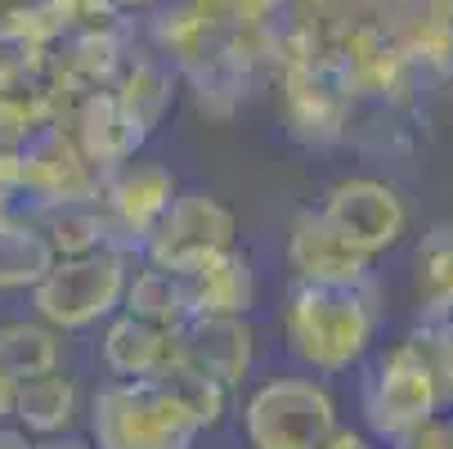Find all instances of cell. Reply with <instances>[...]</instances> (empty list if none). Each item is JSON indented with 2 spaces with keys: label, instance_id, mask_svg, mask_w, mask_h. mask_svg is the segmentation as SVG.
<instances>
[{
  "label": "cell",
  "instance_id": "1",
  "mask_svg": "<svg viewBox=\"0 0 453 449\" xmlns=\"http://www.w3.org/2000/svg\"><path fill=\"white\" fill-rule=\"evenodd\" d=\"M283 337L288 351L319 377H337L355 368L377 337L372 283L364 288L296 283L283 306Z\"/></svg>",
  "mask_w": 453,
  "mask_h": 449
},
{
  "label": "cell",
  "instance_id": "2",
  "mask_svg": "<svg viewBox=\"0 0 453 449\" xmlns=\"http://www.w3.org/2000/svg\"><path fill=\"white\" fill-rule=\"evenodd\" d=\"M86 431L99 449H193L207 427L171 377H112L90 396Z\"/></svg>",
  "mask_w": 453,
  "mask_h": 449
},
{
  "label": "cell",
  "instance_id": "3",
  "mask_svg": "<svg viewBox=\"0 0 453 449\" xmlns=\"http://www.w3.org/2000/svg\"><path fill=\"white\" fill-rule=\"evenodd\" d=\"M135 252L104 247L86 256H58L54 270L27 292L32 310L54 324L58 333H86L95 324H108L126 306V288L135 275Z\"/></svg>",
  "mask_w": 453,
  "mask_h": 449
},
{
  "label": "cell",
  "instance_id": "4",
  "mask_svg": "<svg viewBox=\"0 0 453 449\" xmlns=\"http://www.w3.org/2000/svg\"><path fill=\"white\" fill-rule=\"evenodd\" d=\"M242 436L251 449H319L342 422L319 377H265L242 400Z\"/></svg>",
  "mask_w": 453,
  "mask_h": 449
},
{
  "label": "cell",
  "instance_id": "5",
  "mask_svg": "<svg viewBox=\"0 0 453 449\" xmlns=\"http://www.w3.org/2000/svg\"><path fill=\"white\" fill-rule=\"evenodd\" d=\"M440 364L422 342L391 346L364 377V418L381 440H400L440 414Z\"/></svg>",
  "mask_w": 453,
  "mask_h": 449
},
{
  "label": "cell",
  "instance_id": "6",
  "mask_svg": "<svg viewBox=\"0 0 453 449\" xmlns=\"http://www.w3.org/2000/svg\"><path fill=\"white\" fill-rule=\"evenodd\" d=\"M238 243V216L229 203H220L211 189H180L157 229L144 238L140 261L175 270V275H198L211 256L229 252Z\"/></svg>",
  "mask_w": 453,
  "mask_h": 449
},
{
  "label": "cell",
  "instance_id": "7",
  "mask_svg": "<svg viewBox=\"0 0 453 449\" xmlns=\"http://www.w3.org/2000/svg\"><path fill=\"white\" fill-rule=\"evenodd\" d=\"M19 153H23V198H32V212L104 198V171L90 162L68 121H41L19 144Z\"/></svg>",
  "mask_w": 453,
  "mask_h": 449
},
{
  "label": "cell",
  "instance_id": "8",
  "mask_svg": "<svg viewBox=\"0 0 453 449\" xmlns=\"http://www.w3.org/2000/svg\"><path fill=\"white\" fill-rule=\"evenodd\" d=\"M319 212L342 238H350L372 261L381 252H395L409 234V203L391 180L377 175H346L319 198Z\"/></svg>",
  "mask_w": 453,
  "mask_h": 449
},
{
  "label": "cell",
  "instance_id": "9",
  "mask_svg": "<svg viewBox=\"0 0 453 449\" xmlns=\"http://www.w3.org/2000/svg\"><path fill=\"white\" fill-rule=\"evenodd\" d=\"M288 266L296 283H323V288H364L372 283V256L359 252L350 238H342L319 207L296 212L288 229Z\"/></svg>",
  "mask_w": 453,
  "mask_h": 449
},
{
  "label": "cell",
  "instance_id": "10",
  "mask_svg": "<svg viewBox=\"0 0 453 449\" xmlns=\"http://www.w3.org/2000/svg\"><path fill=\"white\" fill-rule=\"evenodd\" d=\"M99 360L112 377H175L188 364L184 329H162L131 310H121L104 324Z\"/></svg>",
  "mask_w": 453,
  "mask_h": 449
},
{
  "label": "cell",
  "instance_id": "11",
  "mask_svg": "<svg viewBox=\"0 0 453 449\" xmlns=\"http://www.w3.org/2000/svg\"><path fill=\"white\" fill-rule=\"evenodd\" d=\"M175 194H180V184H175L171 166H162L153 158H131L104 175V207L112 212V221L126 229V238L140 252H144V238L166 216V207L175 203Z\"/></svg>",
  "mask_w": 453,
  "mask_h": 449
},
{
  "label": "cell",
  "instance_id": "12",
  "mask_svg": "<svg viewBox=\"0 0 453 449\" xmlns=\"http://www.w3.org/2000/svg\"><path fill=\"white\" fill-rule=\"evenodd\" d=\"M68 126H73V135L81 140V149L90 153V162L104 175L117 171L121 162L140 158V149L149 144L140 135V126L131 121V112L121 108L112 86H90L86 95H77V104L68 112Z\"/></svg>",
  "mask_w": 453,
  "mask_h": 449
},
{
  "label": "cell",
  "instance_id": "13",
  "mask_svg": "<svg viewBox=\"0 0 453 449\" xmlns=\"http://www.w3.org/2000/svg\"><path fill=\"white\" fill-rule=\"evenodd\" d=\"M184 351L193 368L242 387L256 364V329L247 314H193L184 324Z\"/></svg>",
  "mask_w": 453,
  "mask_h": 449
},
{
  "label": "cell",
  "instance_id": "14",
  "mask_svg": "<svg viewBox=\"0 0 453 449\" xmlns=\"http://www.w3.org/2000/svg\"><path fill=\"white\" fill-rule=\"evenodd\" d=\"M81 414H86L81 387H77V377H68L63 368H50V373H36V377H23V382H19L14 422H19L32 440L77 431Z\"/></svg>",
  "mask_w": 453,
  "mask_h": 449
},
{
  "label": "cell",
  "instance_id": "15",
  "mask_svg": "<svg viewBox=\"0 0 453 449\" xmlns=\"http://www.w3.org/2000/svg\"><path fill=\"white\" fill-rule=\"evenodd\" d=\"M36 225L45 229V238L54 243L58 256H86V252H104V247H126L135 252L140 247L126 238V229L112 221V212L99 203H58V207H36L32 212Z\"/></svg>",
  "mask_w": 453,
  "mask_h": 449
},
{
  "label": "cell",
  "instance_id": "16",
  "mask_svg": "<svg viewBox=\"0 0 453 449\" xmlns=\"http://www.w3.org/2000/svg\"><path fill=\"white\" fill-rule=\"evenodd\" d=\"M121 310H131V314L149 319V324H162V329H184L188 319L198 314V301H193V279L140 261L135 275H131V288H126V306Z\"/></svg>",
  "mask_w": 453,
  "mask_h": 449
},
{
  "label": "cell",
  "instance_id": "17",
  "mask_svg": "<svg viewBox=\"0 0 453 449\" xmlns=\"http://www.w3.org/2000/svg\"><path fill=\"white\" fill-rule=\"evenodd\" d=\"M112 90H117L121 108L131 112V121L140 126V135L149 140L157 126L166 121L171 104H175V73L166 68L162 58H153V54H131Z\"/></svg>",
  "mask_w": 453,
  "mask_h": 449
},
{
  "label": "cell",
  "instance_id": "18",
  "mask_svg": "<svg viewBox=\"0 0 453 449\" xmlns=\"http://www.w3.org/2000/svg\"><path fill=\"white\" fill-rule=\"evenodd\" d=\"M188 279H193L198 314H247L256 306V270H251V256L238 243L229 252L211 256V261Z\"/></svg>",
  "mask_w": 453,
  "mask_h": 449
},
{
  "label": "cell",
  "instance_id": "19",
  "mask_svg": "<svg viewBox=\"0 0 453 449\" xmlns=\"http://www.w3.org/2000/svg\"><path fill=\"white\" fill-rule=\"evenodd\" d=\"M58 261L54 243L36 225V216H14L0 229V288L5 292H32Z\"/></svg>",
  "mask_w": 453,
  "mask_h": 449
},
{
  "label": "cell",
  "instance_id": "20",
  "mask_svg": "<svg viewBox=\"0 0 453 449\" xmlns=\"http://www.w3.org/2000/svg\"><path fill=\"white\" fill-rule=\"evenodd\" d=\"M0 360L10 364L14 377H36L58 368L63 360V333L45 319H5L0 324Z\"/></svg>",
  "mask_w": 453,
  "mask_h": 449
},
{
  "label": "cell",
  "instance_id": "21",
  "mask_svg": "<svg viewBox=\"0 0 453 449\" xmlns=\"http://www.w3.org/2000/svg\"><path fill=\"white\" fill-rule=\"evenodd\" d=\"M413 283L426 310H453V221L422 234L413 256Z\"/></svg>",
  "mask_w": 453,
  "mask_h": 449
},
{
  "label": "cell",
  "instance_id": "22",
  "mask_svg": "<svg viewBox=\"0 0 453 449\" xmlns=\"http://www.w3.org/2000/svg\"><path fill=\"white\" fill-rule=\"evenodd\" d=\"M171 382L184 391V400L193 405V414L203 418L207 431L229 418V405H234V391H238V387H229V382H220V377H211V373H203V368H193V364H184Z\"/></svg>",
  "mask_w": 453,
  "mask_h": 449
},
{
  "label": "cell",
  "instance_id": "23",
  "mask_svg": "<svg viewBox=\"0 0 453 449\" xmlns=\"http://www.w3.org/2000/svg\"><path fill=\"white\" fill-rule=\"evenodd\" d=\"M36 5L54 19L58 36H77V32H95V27L121 23L112 0H36Z\"/></svg>",
  "mask_w": 453,
  "mask_h": 449
},
{
  "label": "cell",
  "instance_id": "24",
  "mask_svg": "<svg viewBox=\"0 0 453 449\" xmlns=\"http://www.w3.org/2000/svg\"><path fill=\"white\" fill-rule=\"evenodd\" d=\"M0 198H23V153L19 144H0Z\"/></svg>",
  "mask_w": 453,
  "mask_h": 449
},
{
  "label": "cell",
  "instance_id": "25",
  "mask_svg": "<svg viewBox=\"0 0 453 449\" xmlns=\"http://www.w3.org/2000/svg\"><path fill=\"white\" fill-rule=\"evenodd\" d=\"M395 445H400V449H453V431H449V427H440V422H426V427H418V431L400 436Z\"/></svg>",
  "mask_w": 453,
  "mask_h": 449
},
{
  "label": "cell",
  "instance_id": "26",
  "mask_svg": "<svg viewBox=\"0 0 453 449\" xmlns=\"http://www.w3.org/2000/svg\"><path fill=\"white\" fill-rule=\"evenodd\" d=\"M19 382H23V377H14V373H10V364L0 360V422H14V405H19Z\"/></svg>",
  "mask_w": 453,
  "mask_h": 449
},
{
  "label": "cell",
  "instance_id": "27",
  "mask_svg": "<svg viewBox=\"0 0 453 449\" xmlns=\"http://www.w3.org/2000/svg\"><path fill=\"white\" fill-rule=\"evenodd\" d=\"M32 449H99V445L90 440V431H86V436L68 431V436H45V440H36Z\"/></svg>",
  "mask_w": 453,
  "mask_h": 449
},
{
  "label": "cell",
  "instance_id": "28",
  "mask_svg": "<svg viewBox=\"0 0 453 449\" xmlns=\"http://www.w3.org/2000/svg\"><path fill=\"white\" fill-rule=\"evenodd\" d=\"M319 449H372V440L368 436H359V431H350V427H337L328 440H323Z\"/></svg>",
  "mask_w": 453,
  "mask_h": 449
},
{
  "label": "cell",
  "instance_id": "29",
  "mask_svg": "<svg viewBox=\"0 0 453 449\" xmlns=\"http://www.w3.org/2000/svg\"><path fill=\"white\" fill-rule=\"evenodd\" d=\"M32 445H36V440H32L19 422H14V427H10V422H0V449H32Z\"/></svg>",
  "mask_w": 453,
  "mask_h": 449
},
{
  "label": "cell",
  "instance_id": "30",
  "mask_svg": "<svg viewBox=\"0 0 453 449\" xmlns=\"http://www.w3.org/2000/svg\"><path fill=\"white\" fill-rule=\"evenodd\" d=\"M112 5H117V14L126 19V14H149L153 5H162V0H112Z\"/></svg>",
  "mask_w": 453,
  "mask_h": 449
},
{
  "label": "cell",
  "instance_id": "31",
  "mask_svg": "<svg viewBox=\"0 0 453 449\" xmlns=\"http://www.w3.org/2000/svg\"><path fill=\"white\" fill-rule=\"evenodd\" d=\"M14 216H19V212H14V203H5V198H0V229H5Z\"/></svg>",
  "mask_w": 453,
  "mask_h": 449
},
{
  "label": "cell",
  "instance_id": "32",
  "mask_svg": "<svg viewBox=\"0 0 453 449\" xmlns=\"http://www.w3.org/2000/svg\"><path fill=\"white\" fill-rule=\"evenodd\" d=\"M5 5H19V0H0V10H5Z\"/></svg>",
  "mask_w": 453,
  "mask_h": 449
}]
</instances>
